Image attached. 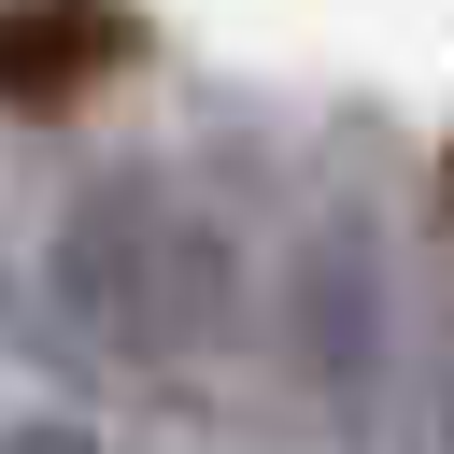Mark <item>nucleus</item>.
<instances>
[{
  "mask_svg": "<svg viewBox=\"0 0 454 454\" xmlns=\"http://www.w3.org/2000/svg\"><path fill=\"white\" fill-rule=\"evenodd\" d=\"M43 312L85 369L114 383H184L241 340V227L156 170V156H114L57 199L43 227Z\"/></svg>",
  "mask_w": 454,
  "mask_h": 454,
  "instance_id": "1",
  "label": "nucleus"
},
{
  "mask_svg": "<svg viewBox=\"0 0 454 454\" xmlns=\"http://www.w3.org/2000/svg\"><path fill=\"white\" fill-rule=\"evenodd\" d=\"M270 340H284V383L326 411V440H369L383 426V383H397V284H383V213L355 184H326L284 255H270Z\"/></svg>",
  "mask_w": 454,
  "mask_h": 454,
  "instance_id": "2",
  "label": "nucleus"
},
{
  "mask_svg": "<svg viewBox=\"0 0 454 454\" xmlns=\"http://www.w3.org/2000/svg\"><path fill=\"white\" fill-rule=\"evenodd\" d=\"M142 57L128 0H0V114H71Z\"/></svg>",
  "mask_w": 454,
  "mask_h": 454,
  "instance_id": "3",
  "label": "nucleus"
},
{
  "mask_svg": "<svg viewBox=\"0 0 454 454\" xmlns=\"http://www.w3.org/2000/svg\"><path fill=\"white\" fill-rule=\"evenodd\" d=\"M0 454H99L85 411H0Z\"/></svg>",
  "mask_w": 454,
  "mask_h": 454,
  "instance_id": "4",
  "label": "nucleus"
}]
</instances>
